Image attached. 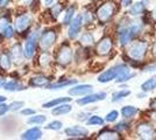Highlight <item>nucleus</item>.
I'll return each mask as SVG.
<instances>
[{
	"label": "nucleus",
	"instance_id": "obj_1",
	"mask_svg": "<svg viewBox=\"0 0 156 140\" xmlns=\"http://www.w3.org/2000/svg\"><path fill=\"white\" fill-rule=\"evenodd\" d=\"M129 69L127 68V66L125 64H118L115 67L110 68L108 70H106L105 73H103L99 77H98V81L100 83H107V82H111L113 80H117L118 77L121 75V74L128 71Z\"/></svg>",
	"mask_w": 156,
	"mask_h": 140
},
{
	"label": "nucleus",
	"instance_id": "obj_2",
	"mask_svg": "<svg viewBox=\"0 0 156 140\" xmlns=\"http://www.w3.org/2000/svg\"><path fill=\"white\" fill-rule=\"evenodd\" d=\"M114 12H115V4L114 2H112V1L104 2L97 11V18L99 22H101V23L107 22L113 16Z\"/></svg>",
	"mask_w": 156,
	"mask_h": 140
},
{
	"label": "nucleus",
	"instance_id": "obj_3",
	"mask_svg": "<svg viewBox=\"0 0 156 140\" xmlns=\"http://www.w3.org/2000/svg\"><path fill=\"white\" fill-rule=\"evenodd\" d=\"M148 50V45L144 41H137L133 46L130 47L128 55L130 56V59L133 60H142L143 56L146 55Z\"/></svg>",
	"mask_w": 156,
	"mask_h": 140
},
{
	"label": "nucleus",
	"instance_id": "obj_4",
	"mask_svg": "<svg viewBox=\"0 0 156 140\" xmlns=\"http://www.w3.org/2000/svg\"><path fill=\"white\" fill-rule=\"evenodd\" d=\"M136 134L139 135V138L144 140H150L156 138L155 130L153 128V126L150 124H147V123H142V124L137 125Z\"/></svg>",
	"mask_w": 156,
	"mask_h": 140
},
{
	"label": "nucleus",
	"instance_id": "obj_5",
	"mask_svg": "<svg viewBox=\"0 0 156 140\" xmlns=\"http://www.w3.org/2000/svg\"><path fill=\"white\" fill-rule=\"evenodd\" d=\"M82 25H83L82 15H77V16H75V18L70 21V26H69V31H68V36H69V39H76V38H77L78 33L80 32Z\"/></svg>",
	"mask_w": 156,
	"mask_h": 140
},
{
	"label": "nucleus",
	"instance_id": "obj_6",
	"mask_svg": "<svg viewBox=\"0 0 156 140\" xmlns=\"http://www.w3.org/2000/svg\"><path fill=\"white\" fill-rule=\"evenodd\" d=\"M72 60V50L69 46H63L57 54V62L61 66H68Z\"/></svg>",
	"mask_w": 156,
	"mask_h": 140
},
{
	"label": "nucleus",
	"instance_id": "obj_7",
	"mask_svg": "<svg viewBox=\"0 0 156 140\" xmlns=\"http://www.w3.org/2000/svg\"><path fill=\"white\" fill-rule=\"evenodd\" d=\"M55 41H56V33L54 31H48L46 33H43V35L41 36L40 47L43 50H47L55 43Z\"/></svg>",
	"mask_w": 156,
	"mask_h": 140
},
{
	"label": "nucleus",
	"instance_id": "obj_8",
	"mask_svg": "<svg viewBox=\"0 0 156 140\" xmlns=\"http://www.w3.org/2000/svg\"><path fill=\"white\" fill-rule=\"evenodd\" d=\"M36 39H37V32H33L30 36L28 38L25 45V56L27 59H32L35 53V47H36Z\"/></svg>",
	"mask_w": 156,
	"mask_h": 140
},
{
	"label": "nucleus",
	"instance_id": "obj_9",
	"mask_svg": "<svg viewBox=\"0 0 156 140\" xmlns=\"http://www.w3.org/2000/svg\"><path fill=\"white\" fill-rule=\"evenodd\" d=\"M32 20H33V18L30 14L20 15L19 18H16V20H15V29H16L19 33H22L23 31H26L27 28L30 26Z\"/></svg>",
	"mask_w": 156,
	"mask_h": 140
},
{
	"label": "nucleus",
	"instance_id": "obj_10",
	"mask_svg": "<svg viewBox=\"0 0 156 140\" xmlns=\"http://www.w3.org/2000/svg\"><path fill=\"white\" fill-rule=\"evenodd\" d=\"M112 40L110 38H104L103 40L99 41V43L97 45V48H96V52H97L98 55L100 56H105L107 54H110V52L112 50Z\"/></svg>",
	"mask_w": 156,
	"mask_h": 140
},
{
	"label": "nucleus",
	"instance_id": "obj_11",
	"mask_svg": "<svg viewBox=\"0 0 156 140\" xmlns=\"http://www.w3.org/2000/svg\"><path fill=\"white\" fill-rule=\"evenodd\" d=\"M106 98V93L105 92H99V93H93V95H89L85 96L84 98H80L77 100L78 104L80 105H86V104H91V103H96V102H100Z\"/></svg>",
	"mask_w": 156,
	"mask_h": 140
},
{
	"label": "nucleus",
	"instance_id": "obj_12",
	"mask_svg": "<svg viewBox=\"0 0 156 140\" xmlns=\"http://www.w3.org/2000/svg\"><path fill=\"white\" fill-rule=\"evenodd\" d=\"M65 134L71 138H83V137H87L89 131L82 126H72L65 130Z\"/></svg>",
	"mask_w": 156,
	"mask_h": 140
},
{
	"label": "nucleus",
	"instance_id": "obj_13",
	"mask_svg": "<svg viewBox=\"0 0 156 140\" xmlns=\"http://www.w3.org/2000/svg\"><path fill=\"white\" fill-rule=\"evenodd\" d=\"M92 90H93V87L91 84H79V85L71 88L69 90V93L71 96H84L87 93H91Z\"/></svg>",
	"mask_w": 156,
	"mask_h": 140
},
{
	"label": "nucleus",
	"instance_id": "obj_14",
	"mask_svg": "<svg viewBox=\"0 0 156 140\" xmlns=\"http://www.w3.org/2000/svg\"><path fill=\"white\" fill-rule=\"evenodd\" d=\"M23 59V52H22V48L19 43H15L12 49H11V60L14 61L15 63H21Z\"/></svg>",
	"mask_w": 156,
	"mask_h": 140
},
{
	"label": "nucleus",
	"instance_id": "obj_15",
	"mask_svg": "<svg viewBox=\"0 0 156 140\" xmlns=\"http://www.w3.org/2000/svg\"><path fill=\"white\" fill-rule=\"evenodd\" d=\"M133 36H134V35L132 34V32H130V29L128 27L121 29L120 33H119V42H120V45H121V46L128 45L130 42V40L133 39Z\"/></svg>",
	"mask_w": 156,
	"mask_h": 140
},
{
	"label": "nucleus",
	"instance_id": "obj_16",
	"mask_svg": "<svg viewBox=\"0 0 156 140\" xmlns=\"http://www.w3.org/2000/svg\"><path fill=\"white\" fill-rule=\"evenodd\" d=\"M132 6L129 7V14L133 16H139L144 12L146 9V4L143 1H137L134 4H130Z\"/></svg>",
	"mask_w": 156,
	"mask_h": 140
},
{
	"label": "nucleus",
	"instance_id": "obj_17",
	"mask_svg": "<svg viewBox=\"0 0 156 140\" xmlns=\"http://www.w3.org/2000/svg\"><path fill=\"white\" fill-rule=\"evenodd\" d=\"M42 137V131L37 128V127H34V128H30L26 131L25 133L21 135L22 139H28V140H36L40 139Z\"/></svg>",
	"mask_w": 156,
	"mask_h": 140
},
{
	"label": "nucleus",
	"instance_id": "obj_18",
	"mask_svg": "<svg viewBox=\"0 0 156 140\" xmlns=\"http://www.w3.org/2000/svg\"><path fill=\"white\" fill-rule=\"evenodd\" d=\"M98 139H103V140H114V139H119V134L115 131H110V130H106V131H103L98 134L97 137Z\"/></svg>",
	"mask_w": 156,
	"mask_h": 140
},
{
	"label": "nucleus",
	"instance_id": "obj_19",
	"mask_svg": "<svg viewBox=\"0 0 156 140\" xmlns=\"http://www.w3.org/2000/svg\"><path fill=\"white\" fill-rule=\"evenodd\" d=\"M156 88V75H154L153 77H150L149 80H147L144 83L141 84V90L144 92H148L151 91Z\"/></svg>",
	"mask_w": 156,
	"mask_h": 140
},
{
	"label": "nucleus",
	"instance_id": "obj_20",
	"mask_svg": "<svg viewBox=\"0 0 156 140\" xmlns=\"http://www.w3.org/2000/svg\"><path fill=\"white\" fill-rule=\"evenodd\" d=\"M71 110H72L71 105L62 103V104H59L58 106H56L54 110H52V114H55V116H59V114H66V113H69Z\"/></svg>",
	"mask_w": 156,
	"mask_h": 140
},
{
	"label": "nucleus",
	"instance_id": "obj_21",
	"mask_svg": "<svg viewBox=\"0 0 156 140\" xmlns=\"http://www.w3.org/2000/svg\"><path fill=\"white\" fill-rule=\"evenodd\" d=\"M137 110L135 106H132V105H127L121 109V114L124 118H132L133 116H135L137 113Z\"/></svg>",
	"mask_w": 156,
	"mask_h": 140
},
{
	"label": "nucleus",
	"instance_id": "obj_22",
	"mask_svg": "<svg viewBox=\"0 0 156 140\" xmlns=\"http://www.w3.org/2000/svg\"><path fill=\"white\" fill-rule=\"evenodd\" d=\"M0 68L2 70H8L11 68V57L7 53H2L0 55Z\"/></svg>",
	"mask_w": 156,
	"mask_h": 140
},
{
	"label": "nucleus",
	"instance_id": "obj_23",
	"mask_svg": "<svg viewBox=\"0 0 156 140\" xmlns=\"http://www.w3.org/2000/svg\"><path fill=\"white\" fill-rule=\"evenodd\" d=\"M71 98H68V97H61V98H57V99H52L48 103H44L43 104V107L44 109H48V107H54V106H57L59 104L62 103H66V102H70Z\"/></svg>",
	"mask_w": 156,
	"mask_h": 140
},
{
	"label": "nucleus",
	"instance_id": "obj_24",
	"mask_svg": "<svg viewBox=\"0 0 156 140\" xmlns=\"http://www.w3.org/2000/svg\"><path fill=\"white\" fill-rule=\"evenodd\" d=\"M80 43L85 47H89V46H92L93 43H94V38H93V35L91 33H84L82 36H80Z\"/></svg>",
	"mask_w": 156,
	"mask_h": 140
},
{
	"label": "nucleus",
	"instance_id": "obj_25",
	"mask_svg": "<svg viewBox=\"0 0 156 140\" xmlns=\"http://www.w3.org/2000/svg\"><path fill=\"white\" fill-rule=\"evenodd\" d=\"M4 89L8 90V91H16V90H23L25 87L19 84V83H16V82L11 81V82H7V83L4 84Z\"/></svg>",
	"mask_w": 156,
	"mask_h": 140
},
{
	"label": "nucleus",
	"instance_id": "obj_26",
	"mask_svg": "<svg viewBox=\"0 0 156 140\" xmlns=\"http://www.w3.org/2000/svg\"><path fill=\"white\" fill-rule=\"evenodd\" d=\"M48 83V78L44 76H37V77H34L30 81V84L34 87H44Z\"/></svg>",
	"mask_w": 156,
	"mask_h": 140
},
{
	"label": "nucleus",
	"instance_id": "obj_27",
	"mask_svg": "<svg viewBox=\"0 0 156 140\" xmlns=\"http://www.w3.org/2000/svg\"><path fill=\"white\" fill-rule=\"evenodd\" d=\"M130 91L129 90H120V91H117L112 95V102H119V100L124 99L125 97L129 96Z\"/></svg>",
	"mask_w": 156,
	"mask_h": 140
},
{
	"label": "nucleus",
	"instance_id": "obj_28",
	"mask_svg": "<svg viewBox=\"0 0 156 140\" xmlns=\"http://www.w3.org/2000/svg\"><path fill=\"white\" fill-rule=\"evenodd\" d=\"M77 82L75 80L72 81H65V82H61V83H55V84H50L48 85V89H59V88H64L68 85H72V84H76Z\"/></svg>",
	"mask_w": 156,
	"mask_h": 140
},
{
	"label": "nucleus",
	"instance_id": "obj_29",
	"mask_svg": "<svg viewBox=\"0 0 156 140\" xmlns=\"http://www.w3.org/2000/svg\"><path fill=\"white\" fill-rule=\"evenodd\" d=\"M130 29V32L133 35H136L141 32V29H142V23L140 22V21H134V22H132L130 23V26L128 27Z\"/></svg>",
	"mask_w": 156,
	"mask_h": 140
},
{
	"label": "nucleus",
	"instance_id": "obj_30",
	"mask_svg": "<svg viewBox=\"0 0 156 140\" xmlns=\"http://www.w3.org/2000/svg\"><path fill=\"white\" fill-rule=\"evenodd\" d=\"M47 120V117L43 116V114H39V116H34V117H30L29 119L27 120L29 124H43Z\"/></svg>",
	"mask_w": 156,
	"mask_h": 140
},
{
	"label": "nucleus",
	"instance_id": "obj_31",
	"mask_svg": "<svg viewBox=\"0 0 156 140\" xmlns=\"http://www.w3.org/2000/svg\"><path fill=\"white\" fill-rule=\"evenodd\" d=\"M87 125H103L104 124V119L99 116H91L89 119L86 120Z\"/></svg>",
	"mask_w": 156,
	"mask_h": 140
},
{
	"label": "nucleus",
	"instance_id": "obj_32",
	"mask_svg": "<svg viewBox=\"0 0 156 140\" xmlns=\"http://www.w3.org/2000/svg\"><path fill=\"white\" fill-rule=\"evenodd\" d=\"M73 14H75V8H73V7H70V8L66 9L64 19H63V23H64V25H69V23H70V21H71L72 18H73Z\"/></svg>",
	"mask_w": 156,
	"mask_h": 140
},
{
	"label": "nucleus",
	"instance_id": "obj_33",
	"mask_svg": "<svg viewBox=\"0 0 156 140\" xmlns=\"http://www.w3.org/2000/svg\"><path fill=\"white\" fill-rule=\"evenodd\" d=\"M118 117H119V112H118L117 110H113V111H111V112L106 114L105 120L108 121V123H112V121H115L118 119Z\"/></svg>",
	"mask_w": 156,
	"mask_h": 140
},
{
	"label": "nucleus",
	"instance_id": "obj_34",
	"mask_svg": "<svg viewBox=\"0 0 156 140\" xmlns=\"http://www.w3.org/2000/svg\"><path fill=\"white\" fill-rule=\"evenodd\" d=\"M46 128H48V130H54V131H58V130L62 128V123L58 121V120H54L50 124L47 125Z\"/></svg>",
	"mask_w": 156,
	"mask_h": 140
},
{
	"label": "nucleus",
	"instance_id": "obj_35",
	"mask_svg": "<svg viewBox=\"0 0 156 140\" xmlns=\"http://www.w3.org/2000/svg\"><path fill=\"white\" fill-rule=\"evenodd\" d=\"M23 106V102H13L8 105V110L9 111H18L20 107Z\"/></svg>",
	"mask_w": 156,
	"mask_h": 140
},
{
	"label": "nucleus",
	"instance_id": "obj_36",
	"mask_svg": "<svg viewBox=\"0 0 156 140\" xmlns=\"http://www.w3.org/2000/svg\"><path fill=\"white\" fill-rule=\"evenodd\" d=\"M49 62H50V56H49V54L44 53L40 56V64H41V66L44 67V66H47Z\"/></svg>",
	"mask_w": 156,
	"mask_h": 140
},
{
	"label": "nucleus",
	"instance_id": "obj_37",
	"mask_svg": "<svg viewBox=\"0 0 156 140\" xmlns=\"http://www.w3.org/2000/svg\"><path fill=\"white\" fill-rule=\"evenodd\" d=\"M62 12V6L59 5V4H56V5H54L51 8V15L56 19L57 16L59 15V13Z\"/></svg>",
	"mask_w": 156,
	"mask_h": 140
},
{
	"label": "nucleus",
	"instance_id": "obj_38",
	"mask_svg": "<svg viewBox=\"0 0 156 140\" xmlns=\"http://www.w3.org/2000/svg\"><path fill=\"white\" fill-rule=\"evenodd\" d=\"M8 23H9V21L7 18H1L0 19V33H4V31L9 26Z\"/></svg>",
	"mask_w": 156,
	"mask_h": 140
},
{
	"label": "nucleus",
	"instance_id": "obj_39",
	"mask_svg": "<svg viewBox=\"0 0 156 140\" xmlns=\"http://www.w3.org/2000/svg\"><path fill=\"white\" fill-rule=\"evenodd\" d=\"M82 20L84 23L86 25H89V23H91L92 21H93V18H92V14L90 12H85L84 13V16H82Z\"/></svg>",
	"mask_w": 156,
	"mask_h": 140
},
{
	"label": "nucleus",
	"instance_id": "obj_40",
	"mask_svg": "<svg viewBox=\"0 0 156 140\" xmlns=\"http://www.w3.org/2000/svg\"><path fill=\"white\" fill-rule=\"evenodd\" d=\"M13 33H14V31L11 26H8L6 29L4 31V35H5L6 38H12V36H13Z\"/></svg>",
	"mask_w": 156,
	"mask_h": 140
},
{
	"label": "nucleus",
	"instance_id": "obj_41",
	"mask_svg": "<svg viewBox=\"0 0 156 140\" xmlns=\"http://www.w3.org/2000/svg\"><path fill=\"white\" fill-rule=\"evenodd\" d=\"M127 128H128V125L126 123H119L117 126H115L117 131H122V130H127Z\"/></svg>",
	"mask_w": 156,
	"mask_h": 140
},
{
	"label": "nucleus",
	"instance_id": "obj_42",
	"mask_svg": "<svg viewBox=\"0 0 156 140\" xmlns=\"http://www.w3.org/2000/svg\"><path fill=\"white\" fill-rule=\"evenodd\" d=\"M89 117H90V114L87 113V112H82V113H79L77 116V118L79 120H87Z\"/></svg>",
	"mask_w": 156,
	"mask_h": 140
},
{
	"label": "nucleus",
	"instance_id": "obj_43",
	"mask_svg": "<svg viewBox=\"0 0 156 140\" xmlns=\"http://www.w3.org/2000/svg\"><path fill=\"white\" fill-rule=\"evenodd\" d=\"M7 111H8V105L1 104V105H0V116H4Z\"/></svg>",
	"mask_w": 156,
	"mask_h": 140
},
{
	"label": "nucleus",
	"instance_id": "obj_44",
	"mask_svg": "<svg viewBox=\"0 0 156 140\" xmlns=\"http://www.w3.org/2000/svg\"><path fill=\"white\" fill-rule=\"evenodd\" d=\"M21 113L25 114V116H29V114L35 113V111H34V110H32V109H26V110H22V111H21Z\"/></svg>",
	"mask_w": 156,
	"mask_h": 140
},
{
	"label": "nucleus",
	"instance_id": "obj_45",
	"mask_svg": "<svg viewBox=\"0 0 156 140\" xmlns=\"http://www.w3.org/2000/svg\"><path fill=\"white\" fill-rule=\"evenodd\" d=\"M132 1L133 0H121V2H122L124 6H129L130 4H132Z\"/></svg>",
	"mask_w": 156,
	"mask_h": 140
},
{
	"label": "nucleus",
	"instance_id": "obj_46",
	"mask_svg": "<svg viewBox=\"0 0 156 140\" xmlns=\"http://www.w3.org/2000/svg\"><path fill=\"white\" fill-rule=\"evenodd\" d=\"M150 107L154 109V110H156V98L150 102Z\"/></svg>",
	"mask_w": 156,
	"mask_h": 140
},
{
	"label": "nucleus",
	"instance_id": "obj_47",
	"mask_svg": "<svg viewBox=\"0 0 156 140\" xmlns=\"http://www.w3.org/2000/svg\"><path fill=\"white\" fill-rule=\"evenodd\" d=\"M52 2H54V0H44V4H46L47 6H50Z\"/></svg>",
	"mask_w": 156,
	"mask_h": 140
},
{
	"label": "nucleus",
	"instance_id": "obj_48",
	"mask_svg": "<svg viewBox=\"0 0 156 140\" xmlns=\"http://www.w3.org/2000/svg\"><path fill=\"white\" fill-rule=\"evenodd\" d=\"M153 55L156 57V41H155V43H154V46H153Z\"/></svg>",
	"mask_w": 156,
	"mask_h": 140
},
{
	"label": "nucleus",
	"instance_id": "obj_49",
	"mask_svg": "<svg viewBox=\"0 0 156 140\" xmlns=\"http://www.w3.org/2000/svg\"><path fill=\"white\" fill-rule=\"evenodd\" d=\"M150 117H151V119L156 121V111L155 112H153V113H150Z\"/></svg>",
	"mask_w": 156,
	"mask_h": 140
},
{
	"label": "nucleus",
	"instance_id": "obj_50",
	"mask_svg": "<svg viewBox=\"0 0 156 140\" xmlns=\"http://www.w3.org/2000/svg\"><path fill=\"white\" fill-rule=\"evenodd\" d=\"M6 100V97L5 96H0V103H2V102H5Z\"/></svg>",
	"mask_w": 156,
	"mask_h": 140
},
{
	"label": "nucleus",
	"instance_id": "obj_51",
	"mask_svg": "<svg viewBox=\"0 0 156 140\" xmlns=\"http://www.w3.org/2000/svg\"><path fill=\"white\" fill-rule=\"evenodd\" d=\"M153 16H154V19L156 20V8L154 9V11H153Z\"/></svg>",
	"mask_w": 156,
	"mask_h": 140
},
{
	"label": "nucleus",
	"instance_id": "obj_52",
	"mask_svg": "<svg viewBox=\"0 0 156 140\" xmlns=\"http://www.w3.org/2000/svg\"><path fill=\"white\" fill-rule=\"evenodd\" d=\"M0 1H2V0H0Z\"/></svg>",
	"mask_w": 156,
	"mask_h": 140
}]
</instances>
